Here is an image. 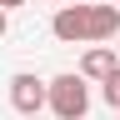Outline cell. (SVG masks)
<instances>
[{
    "mask_svg": "<svg viewBox=\"0 0 120 120\" xmlns=\"http://www.w3.org/2000/svg\"><path fill=\"white\" fill-rule=\"evenodd\" d=\"M45 105H50L55 120H85L90 110V85L80 75H55L50 85H45Z\"/></svg>",
    "mask_w": 120,
    "mask_h": 120,
    "instance_id": "6da1fadb",
    "label": "cell"
},
{
    "mask_svg": "<svg viewBox=\"0 0 120 120\" xmlns=\"http://www.w3.org/2000/svg\"><path fill=\"white\" fill-rule=\"evenodd\" d=\"M15 5H25V0H0V10H15Z\"/></svg>",
    "mask_w": 120,
    "mask_h": 120,
    "instance_id": "52a82bcc",
    "label": "cell"
},
{
    "mask_svg": "<svg viewBox=\"0 0 120 120\" xmlns=\"http://www.w3.org/2000/svg\"><path fill=\"white\" fill-rule=\"evenodd\" d=\"M115 115H120V110H115Z\"/></svg>",
    "mask_w": 120,
    "mask_h": 120,
    "instance_id": "7c38bea8",
    "label": "cell"
},
{
    "mask_svg": "<svg viewBox=\"0 0 120 120\" xmlns=\"http://www.w3.org/2000/svg\"><path fill=\"white\" fill-rule=\"evenodd\" d=\"M0 40H5V10H0Z\"/></svg>",
    "mask_w": 120,
    "mask_h": 120,
    "instance_id": "ba28073f",
    "label": "cell"
},
{
    "mask_svg": "<svg viewBox=\"0 0 120 120\" xmlns=\"http://www.w3.org/2000/svg\"><path fill=\"white\" fill-rule=\"evenodd\" d=\"M110 70H115V50L110 45H90L80 55V80H105Z\"/></svg>",
    "mask_w": 120,
    "mask_h": 120,
    "instance_id": "5b68a950",
    "label": "cell"
},
{
    "mask_svg": "<svg viewBox=\"0 0 120 120\" xmlns=\"http://www.w3.org/2000/svg\"><path fill=\"white\" fill-rule=\"evenodd\" d=\"M70 5H85V0H70Z\"/></svg>",
    "mask_w": 120,
    "mask_h": 120,
    "instance_id": "30bf717a",
    "label": "cell"
},
{
    "mask_svg": "<svg viewBox=\"0 0 120 120\" xmlns=\"http://www.w3.org/2000/svg\"><path fill=\"white\" fill-rule=\"evenodd\" d=\"M115 30H120V10L115 5H85V35H90V45L115 40Z\"/></svg>",
    "mask_w": 120,
    "mask_h": 120,
    "instance_id": "277c9868",
    "label": "cell"
},
{
    "mask_svg": "<svg viewBox=\"0 0 120 120\" xmlns=\"http://www.w3.org/2000/svg\"><path fill=\"white\" fill-rule=\"evenodd\" d=\"M115 50H120V30H115Z\"/></svg>",
    "mask_w": 120,
    "mask_h": 120,
    "instance_id": "9c48e42d",
    "label": "cell"
},
{
    "mask_svg": "<svg viewBox=\"0 0 120 120\" xmlns=\"http://www.w3.org/2000/svg\"><path fill=\"white\" fill-rule=\"evenodd\" d=\"M110 5H115V10H120V0H110Z\"/></svg>",
    "mask_w": 120,
    "mask_h": 120,
    "instance_id": "8fae6325",
    "label": "cell"
},
{
    "mask_svg": "<svg viewBox=\"0 0 120 120\" xmlns=\"http://www.w3.org/2000/svg\"><path fill=\"white\" fill-rule=\"evenodd\" d=\"M50 30H55V40H65V45H90V35H85V5H60Z\"/></svg>",
    "mask_w": 120,
    "mask_h": 120,
    "instance_id": "3957f363",
    "label": "cell"
},
{
    "mask_svg": "<svg viewBox=\"0 0 120 120\" xmlns=\"http://www.w3.org/2000/svg\"><path fill=\"white\" fill-rule=\"evenodd\" d=\"M35 120H40V115H35Z\"/></svg>",
    "mask_w": 120,
    "mask_h": 120,
    "instance_id": "4fadbf2b",
    "label": "cell"
},
{
    "mask_svg": "<svg viewBox=\"0 0 120 120\" xmlns=\"http://www.w3.org/2000/svg\"><path fill=\"white\" fill-rule=\"evenodd\" d=\"M10 105H15L25 120H35V115L45 110V80H35L30 70H20V75L10 80Z\"/></svg>",
    "mask_w": 120,
    "mask_h": 120,
    "instance_id": "7a4b0ae2",
    "label": "cell"
},
{
    "mask_svg": "<svg viewBox=\"0 0 120 120\" xmlns=\"http://www.w3.org/2000/svg\"><path fill=\"white\" fill-rule=\"evenodd\" d=\"M100 95H105V105H110V110H120V65L100 80Z\"/></svg>",
    "mask_w": 120,
    "mask_h": 120,
    "instance_id": "8992f818",
    "label": "cell"
}]
</instances>
